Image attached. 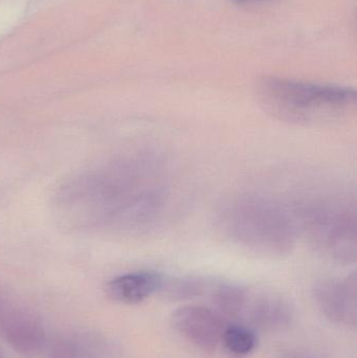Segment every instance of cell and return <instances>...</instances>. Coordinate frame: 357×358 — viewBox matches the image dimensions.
I'll return each mask as SVG.
<instances>
[{
  "label": "cell",
  "mask_w": 357,
  "mask_h": 358,
  "mask_svg": "<svg viewBox=\"0 0 357 358\" xmlns=\"http://www.w3.org/2000/svg\"><path fill=\"white\" fill-rule=\"evenodd\" d=\"M103 179L101 206L115 231L140 235L161 224L169 210L172 181L165 161L155 153H136L117 162Z\"/></svg>",
  "instance_id": "cell-1"
},
{
  "label": "cell",
  "mask_w": 357,
  "mask_h": 358,
  "mask_svg": "<svg viewBox=\"0 0 357 358\" xmlns=\"http://www.w3.org/2000/svg\"><path fill=\"white\" fill-rule=\"evenodd\" d=\"M217 225L233 245L268 259L289 256L300 236L291 206L256 192L224 200L217 212Z\"/></svg>",
  "instance_id": "cell-2"
},
{
  "label": "cell",
  "mask_w": 357,
  "mask_h": 358,
  "mask_svg": "<svg viewBox=\"0 0 357 358\" xmlns=\"http://www.w3.org/2000/svg\"><path fill=\"white\" fill-rule=\"evenodd\" d=\"M257 99L262 109L279 121L318 125L354 113L357 96L348 86L264 77L258 82Z\"/></svg>",
  "instance_id": "cell-3"
},
{
  "label": "cell",
  "mask_w": 357,
  "mask_h": 358,
  "mask_svg": "<svg viewBox=\"0 0 357 358\" xmlns=\"http://www.w3.org/2000/svg\"><path fill=\"white\" fill-rule=\"evenodd\" d=\"M299 235L319 254L340 264L356 263L357 216L356 198L324 192L307 195L291 204Z\"/></svg>",
  "instance_id": "cell-4"
},
{
  "label": "cell",
  "mask_w": 357,
  "mask_h": 358,
  "mask_svg": "<svg viewBox=\"0 0 357 358\" xmlns=\"http://www.w3.org/2000/svg\"><path fill=\"white\" fill-rule=\"evenodd\" d=\"M171 325L187 342L205 352H214L219 347L226 326L217 311L201 305L178 307L172 313Z\"/></svg>",
  "instance_id": "cell-5"
},
{
  "label": "cell",
  "mask_w": 357,
  "mask_h": 358,
  "mask_svg": "<svg viewBox=\"0 0 357 358\" xmlns=\"http://www.w3.org/2000/svg\"><path fill=\"white\" fill-rule=\"evenodd\" d=\"M314 298L319 310L331 323L356 327V273L319 282L314 289Z\"/></svg>",
  "instance_id": "cell-6"
},
{
  "label": "cell",
  "mask_w": 357,
  "mask_h": 358,
  "mask_svg": "<svg viewBox=\"0 0 357 358\" xmlns=\"http://www.w3.org/2000/svg\"><path fill=\"white\" fill-rule=\"evenodd\" d=\"M0 328L6 343L24 355L41 353L48 336L41 320L24 308H8L0 317Z\"/></svg>",
  "instance_id": "cell-7"
},
{
  "label": "cell",
  "mask_w": 357,
  "mask_h": 358,
  "mask_svg": "<svg viewBox=\"0 0 357 358\" xmlns=\"http://www.w3.org/2000/svg\"><path fill=\"white\" fill-rule=\"evenodd\" d=\"M165 275L156 271H140L124 273L107 283L106 294L113 302L124 305H138L159 294Z\"/></svg>",
  "instance_id": "cell-8"
},
{
  "label": "cell",
  "mask_w": 357,
  "mask_h": 358,
  "mask_svg": "<svg viewBox=\"0 0 357 358\" xmlns=\"http://www.w3.org/2000/svg\"><path fill=\"white\" fill-rule=\"evenodd\" d=\"M252 325L263 331H280L293 323L295 310L291 303L274 294H260L249 299L247 311Z\"/></svg>",
  "instance_id": "cell-9"
},
{
  "label": "cell",
  "mask_w": 357,
  "mask_h": 358,
  "mask_svg": "<svg viewBox=\"0 0 357 358\" xmlns=\"http://www.w3.org/2000/svg\"><path fill=\"white\" fill-rule=\"evenodd\" d=\"M211 298L220 315L231 319L240 317L247 311L249 292L242 286L233 283L212 284Z\"/></svg>",
  "instance_id": "cell-10"
},
{
  "label": "cell",
  "mask_w": 357,
  "mask_h": 358,
  "mask_svg": "<svg viewBox=\"0 0 357 358\" xmlns=\"http://www.w3.org/2000/svg\"><path fill=\"white\" fill-rule=\"evenodd\" d=\"M211 286L212 283L201 277H165L159 294L173 302L190 301L207 294Z\"/></svg>",
  "instance_id": "cell-11"
},
{
  "label": "cell",
  "mask_w": 357,
  "mask_h": 358,
  "mask_svg": "<svg viewBox=\"0 0 357 358\" xmlns=\"http://www.w3.org/2000/svg\"><path fill=\"white\" fill-rule=\"evenodd\" d=\"M221 344L228 355L237 358L249 357L257 346V336L251 327L239 324L226 325Z\"/></svg>",
  "instance_id": "cell-12"
},
{
  "label": "cell",
  "mask_w": 357,
  "mask_h": 358,
  "mask_svg": "<svg viewBox=\"0 0 357 358\" xmlns=\"http://www.w3.org/2000/svg\"><path fill=\"white\" fill-rule=\"evenodd\" d=\"M77 350L73 358H111L106 342L92 334L75 336Z\"/></svg>",
  "instance_id": "cell-13"
},
{
  "label": "cell",
  "mask_w": 357,
  "mask_h": 358,
  "mask_svg": "<svg viewBox=\"0 0 357 358\" xmlns=\"http://www.w3.org/2000/svg\"><path fill=\"white\" fill-rule=\"evenodd\" d=\"M279 358H316L307 353L300 352V351H291V352L284 353Z\"/></svg>",
  "instance_id": "cell-14"
},
{
  "label": "cell",
  "mask_w": 357,
  "mask_h": 358,
  "mask_svg": "<svg viewBox=\"0 0 357 358\" xmlns=\"http://www.w3.org/2000/svg\"><path fill=\"white\" fill-rule=\"evenodd\" d=\"M241 1H247V0H241Z\"/></svg>",
  "instance_id": "cell-15"
}]
</instances>
